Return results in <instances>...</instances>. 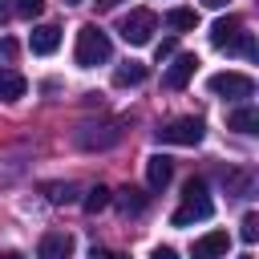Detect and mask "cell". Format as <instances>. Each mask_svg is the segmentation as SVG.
I'll return each instance as SVG.
<instances>
[{"mask_svg":"<svg viewBox=\"0 0 259 259\" xmlns=\"http://www.w3.org/2000/svg\"><path fill=\"white\" fill-rule=\"evenodd\" d=\"M182 194H186V202L170 214V223H174V227H190V223H202V219H210V214H214V202H210V194H206V182H202V178H190Z\"/></svg>","mask_w":259,"mask_h":259,"instance_id":"cell-1","label":"cell"},{"mask_svg":"<svg viewBox=\"0 0 259 259\" xmlns=\"http://www.w3.org/2000/svg\"><path fill=\"white\" fill-rule=\"evenodd\" d=\"M109 53H113V45H109V36L97 28V24H81L77 28V65L81 69H93V65H101V61H109Z\"/></svg>","mask_w":259,"mask_h":259,"instance_id":"cell-2","label":"cell"},{"mask_svg":"<svg viewBox=\"0 0 259 259\" xmlns=\"http://www.w3.org/2000/svg\"><path fill=\"white\" fill-rule=\"evenodd\" d=\"M117 32H121L125 45H150V36L158 32V12H150V8H134V12L117 24Z\"/></svg>","mask_w":259,"mask_h":259,"instance_id":"cell-3","label":"cell"},{"mask_svg":"<svg viewBox=\"0 0 259 259\" xmlns=\"http://www.w3.org/2000/svg\"><path fill=\"white\" fill-rule=\"evenodd\" d=\"M202 130H206L202 117H174V121H166L158 130V142H166V146H198Z\"/></svg>","mask_w":259,"mask_h":259,"instance_id":"cell-4","label":"cell"},{"mask_svg":"<svg viewBox=\"0 0 259 259\" xmlns=\"http://www.w3.org/2000/svg\"><path fill=\"white\" fill-rule=\"evenodd\" d=\"M210 93H214V97H231V101H239V97H251V93H255V77H247V73H235V69H227V73H214V77H210Z\"/></svg>","mask_w":259,"mask_h":259,"instance_id":"cell-5","label":"cell"},{"mask_svg":"<svg viewBox=\"0 0 259 259\" xmlns=\"http://www.w3.org/2000/svg\"><path fill=\"white\" fill-rule=\"evenodd\" d=\"M194 69H198V57L194 53H178L174 61H170V69H166V89H186V81L194 77Z\"/></svg>","mask_w":259,"mask_h":259,"instance_id":"cell-6","label":"cell"},{"mask_svg":"<svg viewBox=\"0 0 259 259\" xmlns=\"http://www.w3.org/2000/svg\"><path fill=\"white\" fill-rule=\"evenodd\" d=\"M231 235L227 231H206L202 239H194V259H227Z\"/></svg>","mask_w":259,"mask_h":259,"instance_id":"cell-7","label":"cell"},{"mask_svg":"<svg viewBox=\"0 0 259 259\" xmlns=\"http://www.w3.org/2000/svg\"><path fill=\"white\" fill-rule=\"evenodd\" d=\"M73 255V235L69 231H49L36 247V259H69Z\"/></svg>","mask_w":259,"mask_h":259,"instance_id":"cell-8","label":"cell"},{"mask_svg":"<svg viewBox=\"0 0 259 259\" xmlns=\"http://www.w3.org/2000/svg\"><path fill=\"white\" fill-rule=\"evenodd\" d=\"M57 45H61V28H57V24H36V28H32V36H28V49H32L36 57L57 53Z\"/></svg>","mask_w":259,"mask_h":259,"instance_id":"cell-9","label":"cell"},{"mask_svg":"<svg viewBox=\"0 0 259 259\" xmlns=\"http://www.w3.org/2000/svg\"><path fill=\"white\" fill-rule=\"evenodd\" d=\"M170 178H174V162H170L166 154H154V158H146V182H150V190H162Z\"/></svg>","mask_w":259,"mask_h":259,"instance_id":"cell-10","label":"cell"},{"mask_svg":"<svg viewBox=\"0 0 259 259\" xmlns=\"http://www.w3.org/2000/svg\"><path fill=\"white\" fill-rule=\"evenodd\" d=\"M235 32H243V20H239V16H223V20L210 24V45H214V49H227Z\"/></svg>","mask_w":259,"mask_h":259,"instance_id":"cell-11","label":"cell"},{"mask_svg":"<svg viewBox=\"0 0 259 259\" xmlns=\"http://www.w3.org/2000/svg\"><path fill=\"white\" fill-rule=\"evenodd\" d=\"M227 125L239 130V134H259V109H255V105H239V109L227 117Z\"/></svg>","mask_w":259,"mask_h":259,"instance_id":"cell-12","label":"cell"},{"mask_svg":"<svg viewBox=\"0 0 259 259\" xmlns=\"http://www.w3.org/2000/svg\"><path fill=\"white\" fill-rule=\"evenodd\" d=\"M28 93V81L16 73V69H0V97L4 101H16V97H24Z\"/></svg>","mask_w":259,"mask_h":259,"instance_id":"cell-13","label":"cell"},{"mask_svg":"<svg viewBox=\"0 0 259 259\" xmlns=\"http://www.w3.org/2000/svg\"><path fill=\"white\" fill-rule=\"evenodd\" d=\"M146 77H150V69H146L142 61H125V65L113 73V85H121V89H125V85H142Z\"/></svg>","mask_w":259,"mask_h":259,"instance_id":"cell-14","label":"cell"},{"mask_svg":"<svg viewBox=\"0 0 259 259\" xmlns=\"http://www.w3.org/2000/svg\"><path fill=\"white\" fill-rule=\"evenodd\" d=\"M146 202H150V194H142V190H134V186L117 190V206H121L125 214H142V210H146Z\"/></svg>","mask_w":259,"mask_h":259,"instance_id":"cell-15","label":"cell"},{"mask_svg":"<svg viewBox=\"0 0 259 259\" xmlns=\"http://www.w3.org/2000/svg\"><path fill=\"white\" fill-rule=\"evenodd\" d=\"M166 24L178 28V32H190V28L198 24V12H194V8H170V12H166Z\"/></svg>","mask_w":259,"mask_h":259,"instance_id":"cell-16","label":"cell"},{"mask_svg":"<svg viewBox=\"0 0 259 259\" xmlns=\"http://www.w3.org/2000/svg\"><path fill=\"white\" fill-rule=\"evenodd\" d=\"M105 206H109V190H105V186H89V190H85V210L97 214V210H105Z\"/></svg>","mask_w":259,"mask_h":259,"instance_id":"cell-17","label":"cell"},{"mask_svg":"<svg viewBox=\"0 0 259 259\" xmlns=\"http://www.w3.org/2000/svg\"><path fill=\"white\" fill-rule=\"evenodd\" d=\"M227 53H243V57H255V36H251V32H235V36H231V45H227Z\"/></svg>","mask_w":259,"mask_h":259,"instance_id":"cell-18","label":"cell"},{"mask_svg":"<svg viewBox=\"0 0 259 259\" xmlns=\"http://www.w3.org/2000/svg\"><path fill=\"white\" fill-rule=\"evenodd\" d=\"M239 239H243V243H255V239H259V214H255V210L243 214V223H239Z\"/></svg>","mask_w":259,"mask_h":259,"instance_id":"cell-19","label":"cell"},{"mask_svg":"<svg viewBox=\"0 0 259 259\" xmlns=\"http://www.w3.org/2000/svg\"><path fill=\"white\" fill-rule=\"evenodd\" d=\"M40 8H45V0H16L12 12H16V16H36Z\"/></svg>","mask_w":259,"mask_h":259,"instance_id":"cell-20","label":"cell"},{"mask_svg":"<svg viewBox=\"0 0 259 259\" xmlns=\"http://www.w3.org/2000/svg\"><path fill=\"white\" fill-rule=\"evenodd\" d=\"M49 198L53 202H69L73 198V186H49Z\"/></svg>","mask_w":259,"mask_h":259,"instance_id":"cell-21","label":"cell"},{"mask_svg":"<svg viewBox=\"0 0 259 259\" xmlns=\"http://www.w3.org/2000/svg\"><path fill=\"white\" fill-rule=\"evenodd\" d=\"M150 259H178V251H174V247H154Z\"/></svg>","mask_w":259,"mask_h":259,"instance_id":"cell-22","label":"cell"},{"mask_svg":"<svg viewBox=\"0 0 259 259\" xmlns=\"http://www.w3.org/2000/svg\"><path fill=\"white\" fill-rule=\"evenodd\" d=\"M0 53L12 61V57H16V40H12V36H4V40H0Z\"/></svg>","mask_w":259,"mask_h":259,"instance_id":"cell-23","label":"cell"},{"mask_svg":"<svg viewBox=\"0 0 259 259\" xmlns=\"http://www.w3.org/2000/svg\"><path fill=\"white\" fill-rule=\"evenodd\" d=\"M166 57H174V40H162L158 45V61H166Z\"/></svg>","mask_w":259,"mask_h":259,"instance_id":"cell-24","label":"cell"},{"mask_svg":"<svg viewBox=\"0 0 259 259\" xmlns=\"http://www.w3.org/2000/svg\"><path fill=\"white\" fill-rule=\"evenodd\" d=\"M93 4H97V12H109V8H117L121 0H93Z\"/></svg>","mask_w":259,"mask_h":259,"instance_id":"cell-25","label":"cell"},{"mask_svg":"<svg viewBox=\"0 0 259 259\" xmlns=\"http://www.w3.org/2000/svg\"><path fill=\"white\" fill-rule=\"evenodd\" d=\"M93 259H121V255H113V251H93Z\"/></svg>","mask_w":259,"mask_h":259,"instance_id":"cell-26","label":"cell"},{"mask_svg":"<svg viewBox=\"0 0 259 259\" xmlns=\"http://www.w3.org/2000/svg\"><path fill=\"white\" fill-rule=\"evenodd\" d=\"M202 4H206V8H227L231 0H202Z\"/></svg>","mask_w":259,"mask_h":259,"instance_id":"cell-27","label":"cell"},{"mask_svg":"<svg viewBox=\"0 0 259 259\" xmlns=\"http://www.w3.org/2000/svg\"><path fill=\"white\" fill-rule=\"evenodd\" d=\"M4 259H24V255H20V251H8V255H4Z\"/></svg>","mask_w":259,"mask_h":259,"instance_id":"cell-28","label":"cell"},{"mask_svg":"<svg viewBox=\"0 0 259 259\" xmlns=\"http://www.w3.org/2000/svg\"><path fill=\"white\" fill-rule=\"evenodd\" d=\"M65 4H81V0H65Z\"/></svg>","mask_w":259,"mask_h":259,"instance_id":"cell-29","label":"cell"},{"mask_svg":"<svg viewBox=\"0 0 259 259\" xmlns=\"http://www.w3.org/2000/svg\"><path fill=\"white\" fill-rule=\"evenodd\" d=\"M243 259H251V255H243Z\"/></svg>","mask_w":259,"mask_h":259,"instance_id":"cell-30","label":"cell"}]
</instances>
